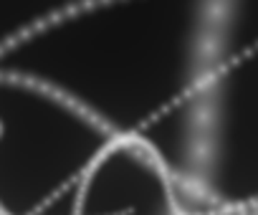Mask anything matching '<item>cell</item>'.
Segmentation results:
<instances>
[{"label": "cell", "instance_id": "1", "mask_svg": "<svg viewBox=\"0 0 258 215\" xmlns=\"http://www.w3.org/2000/svg\"><path fill=\"white\" fill-rule=\"evenodd\" d=\"M213 8L69 3L0 51V74L33 81L135 139L190 185L200 155V91Z\"/></svg>", "mask_w": 258, "mask_h": 215}, {"label": "cell", "instance_id": "2", "mask_svg": "<svg viewBox=\"0 0 258 215\" xmlns=\"http://www.w3.org/2000/svg\"><path fill=\"white\" fill-rule=\"evenodd\" d=\"M111 137L63 96L0 74V215H74Z\"/></svg>", "mask_w": 258, "mask_h": 215}, {"label": "cell", "instance_id": "3", "mask_svg": "<svg viewBox=\"0 0 258 215\" xmlns=\"http://www.w3.org/2000/svg\"><path fill=\"white\" fill-rule=\"evenodd\" d=\"M215 210L135 139H109L89 165L74 215H190Z\"/></svg>", "mask_w": 258, "mask_h": 215}]
</instances>
